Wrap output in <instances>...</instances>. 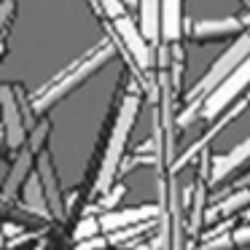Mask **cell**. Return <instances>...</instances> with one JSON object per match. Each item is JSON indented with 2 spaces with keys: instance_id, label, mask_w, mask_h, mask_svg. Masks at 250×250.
Wrapping results in <instances>:
<instances>
[{
  "instance_id": "obj_1",
  "label": "cell",
  "mask_w": 250,
  "mask_h": 250,
  "mask_svg": "<svg viewBox=\"0 0 250 250\" xmlns=\"http://www.w3.org/2000/svg\"><path fill=\"white\" fill-rule=\"evenodd\" d=\"M137 113H140V97L137 94H126L121 100L119 113H116L113 129H110L108 146H105V153H103V164H100V172H97V186L94 188L100 194H108L116 186V175H119L121 162H124V151H126V143H129Z\"/></svg>"
},
{
  "instance_id": "obj_2",
  "label": "cell",
  "mask_w": 250,
  "mask_h": 250,
  "mask_svg": "<svg viewBox=\"0 0 250 250\" xmlns=\"http://www.w3.org/2000/svg\"><path fill=\"white\" fill-rule=\"evenodd\" d=\"M113 57V51H110V46H100L97 51H94L92 57H86V60H81L73 70L62 73L60 78H54V81L49 83V86L43 89V92H38L33 97V110L35 113H41V110H49L51 105H57L62 97H67V94L73 92V89H78L86 78H92L94 73L100 70V67L105 65V62Z\"/></svg>"
},
{
  "instance_id": "obj_3",
  "label": "cell",
  "mask_w": 250,
  "mask_h": 250,
  "mask_svg": "<svg viewBox=\"0 0 250 250\" xmlns=\"http://www.w3.org/2000/svg\"><path fill=\"white\" fill-rule=\"evenodd\" d=\"M248 57H250V33H245V35H239V38L210 65V70L202 76V81L188 92V103L191 105L205 103V97H210V94L215 92V89L221 86V83L226 81V78L231 76V73L237 70L245 60H248Z\"/></svg>"
},
{
  "instance_id": "obj_4",
  "label": "cell",
  "mask_w": 250,
  "mask_h": 250,
  "mask_svg": "<svg viewBox=\"0 0 250 250\" xmlns=\"http://www.w3.org/2000/svg\"><path fill=\"white\" fill-rule=\"evenodd\" d=\"M0 103H3V129H6L8 148H11V151L24 148V146H27V140H30L27 126L33 124V119H30V110L24 108L22 94L17 97L14 86H11V83H6V86L0 89Z\"/></svg>"
},
{
  "instance_id": "obj_5",
  "label": "cell",
  "mask_w": 250,
  "mask_h": 250,
  "mask_svg": "<svg viewBox=\"0 0 250 250\" xmlns=\"http://www.w3.org/2000/svg\"><path fill=\"white\" fill-rule=\"evenodd\" d=\"M248 86H250V57L210 94V97H205V103H202V119L212 121L215 116H221L226 108H231V105L237 103V97Z\"/></svg>"
},
{
  "instance_id": "obj_6",
  "label": "cell",
  "mask_w": 250,
  "mask_h": 250,
  "mask_svg": "<svg viewBox=\"0 0 250 250\" xmlns=\"http://www.w3.org/2000/svg\"><path fill=\"white\" fill-rule=\"evenodd\" d=\"M116 33H119L126 54L137 62V67L148 70L151 67V41L143 35L140 22H132L129 17H121V19H116Z\"/></svg>"
},
{
  "instance_id": "obj_7",
  "label": "cell",
  "mask_w": 250,
  "mask_h": 250,
  "mask_svg": "<svg viewBox=\"0 0 250 250\" xmlns=\"http://www.w3.org/2000/svg\"><path fill=\"white\" fill-rule=\"evenodd\" d=\"M162 215V205H140V207H124V210H110L100 215V223L108 234L124 231L129 226H140V223H148L151 218Z\"/></svg>"
},
{
  "instance_id": "obj_8",
  "label": "cell",
  "mask_w": 250,
  "mask_h": 250,
  "mask_svg": "<svg viewBox=\"0 0 250 250\" xmlns=\"http://www.w3.org/2000/svg\"><path fill=\"white\" fill-rule=\"evenodd\" d=\"M248 159H250V137H248V140H242L239 146H234L231 151L221 153V156H212L210 159V172H207V180H210L212 186L223 183V180H226L234 169L242 167Z\"/></svg>"
},
{
  "instance_id": "obj_9",
  "label": "cell",
  "mask_w": 250,
  "mask_h": 250,
  "mask_svg": "<svg viewBox=\"0 0 250 250\" xmlns=\"http://www.w3.org/2000/svg\"><path fill=\"white\" fill-rule=\"evenodd\" d=\"M35 169H38V178H41V183H43L46 199H49V207H51V212H54V218H65L67 207L62 205V191H60V183H57V172H54L49 151H41L38 156H35Z\"/></svg>"
},
{
  "instance_id": "obj_10",
  "label": "cell",
  "mask_w": 250,
  "mask_h": 250,
  "mask_svg": "<svg viewBox=\"0 0 250 250\" xmlns=\"http://www.w3.org/2000/svg\"><path fill=\"white\" fill-rule=\"evenodd\" d=\"M35 156H38V153H35L30 146H24V148H22V153H19V156L14 159V167H11V172L6 175V188H3V199H6V202H11L14 196H17V191L22 188L24 183H27Z\"/></svg>"
},
{
  "instance_id": "obj_11",
  "label": "cell",
  "mask_w": 250,
  "mask_h": 250,
  "mask_svg": "<svg viewBox=\"0 0 250 250\" xmlns=\"http://www.w3.org/2000/svg\"><path fill=\"white\" fill-rule=\"evenodd\" d=\"M22 207L27 212H33V215L38 218H49L54 215L49 207V199H46V191H43V183H41L38 172L30 175L27 183H24V191H22Z\"/></svg>"
},
{
  "instance_id": "obj_12",
  "label": "cell",
  "mask_w": 250,
  "mask_h": 250,
  "mask_svg": "<svg viewBox=\"0 0 250 250\" xmlns=\"http://www.w3.org/2000/svg\"><path fill=\"white\" fill-rule=\"evenodd\" d=\"M183 35V0H162V38L178 43Z\"/></svg>"
},
{
  "instance_id": "obj_13",
  "label": "cell",
  "mask_w": 250,
  "mask_h": 250,
  "mask_svg": "<svg viewBox=\"0 0 250 250\" xmlns=\"http://www.w3.org/2000/svg\"><path fill=\"white\" fill-rule=\"evenodd\" d=\"M140 30L151 43L162 41V0H140Z\"/></svg>"
},
{
  "instance_id": "obj_14",
  "label": "cell",
  "mask_w": 250,
  "mask_h": 250,
  "mask_svg": "<svg viewBox=\"0 0 250 250\" xmlns=\"http://www.w3.org/2000/svg\"><path fill=\"white\" fill-rule=\"evenodd\" d=\"M242 27V22L234 17L229 19H205V22H196L194 27H191V33L196 35V38H212V35H231L237 33V30Z\"/></svg>"
},
{
  "instance_id": "obj_15",
  "label": "cell",
  "mask_w": 250,
  "mask_h": 250,
  "mask_svg": "<svg viewBox=\"0 0 250 250\" xmlns=\"http://www.w3.org/2000/svg\"><path fill=\"white\" fill-rule=\"evenodd\" d=\"M248 207H250V188L242 186V188H237L234 194H229L223 202H218V205L207 212V218H212V215L229 218V215H234V212H239V210H248Z\"/></svg>"
},
{
  "instance_id": "obj_16",
  "label": "cell",
  "mask_w": 250,
  "mask_h": 250,
  "mask_svg": "<svg viewBox=\"0 0 250 250\" xmlns=\"http://www.w3.org/2000/svg\"><path fill=\"white\" fill-rule=\"evenodd\" d=\"M100 229H103V223H100V218H92V215H86V218H81V223L76 226V242H83V239H92V237H97L100 234Z\"/></svg>"
},
{
  "instance_id": "obj_17",
  "label": "cell",
  "mask_w": 250,
  "mask_h": 250,
  "mask_svg": "<svg viewBox=\"0 0 250 250\" xmlns=\"http://www.w3.org/2000/svg\"><path fill=\"white\" fill-rule=\"evenodd\" d=\"M49 129H51L49 121H41V124H35V126H33V135H30L27 146L33 148L35 153L43 151V143H46V137H49Z\"/></svg>"
},
{
  "instance_id": "obj_18",
  "label": "cell",
  "mask_w": 250,
  "mask_h": 250,
  "mask_svg": "<svg viewBox=\"0 0 250 250\" xmlns=\"http://www.w3.org/2000/svg\"><path fill=\"white\" fill-rule=\"evenodd\" d=\"M124 194H126V186H124V183L113 186V188H110L108 194H103V199H100V207H103L105 212L116 210V207H119V202L124 199Z\"/></svg>"
},
{
  "instance_id": "obj_19",
  "label": "cell",
  "mask_w": 250,
  "mask_h": 250,
  "mask_svg": "<svg viewBox=\"0 0 250 250\" xmlns=\"http://www.w3.org/2000/svg\"><path fill=\"white\" fill-rule=\"evenodd\" d=\"M97 6L103 8V14H108L110 19H121V17H126L124 3H121V0H97Z\"/></svg>"
},
{
  "instance_id": "obj_20",
  "label": "cell",
  "mask_w": 250,
  "mask_h": 250,
  "mask_svg": "<svg viewBox=\"0 0 250 250\" xmlns=\"http://www.w3.org/2000/svg\"><path fill=\"white\" fill-rule=\"evenodd\" d=\"M223 248H234V237H231V234H221L218 239H207L199 250H223Z\"/></svg>"
},
{
  "instance_id": "obj_21",
  "label": "cell",
  "mask_w": 250,
  "mask_h": 250,
  "mask_svg": "<svg viewBox=\"0 0 250 250\" xmlns=\"http://www.w3.org/2000/svg\"><path fill=\"white\" fill-rule=\"evenodd\" d=\"M103 248H108V239H103V237H92L76 245V250H103Z\"/></svg>"
},
{
  "instance_id": "obj_22",
  "label": "cell",
  "mask_w": 250,
  "mask_h": 250,
  "mask_svg": "<svg viewBox=\"0 0 250 250\" xmlns=\"http://www.w3.org/2000/svg\"><path fill=\"white\" fill-rule=\"evenodd\" d=\"M231 237H234V245H237V248L250 245V226H237V229L231 231Z\"/></svg>"
},
{
  "instance_id": "obj_23",
  "label": "cell",
  "mask_w": 250,
  "mask_h": 250,
  "mask_svg": "<svg viewBox=\"0 0 250 250\" xmlns=\"http://www.w3.org/2000/svg\"><path fill=\"white\" fill-rule=\"evenodd\" d=\"M11 14H14V0H3V24H11Z\"/></svg>"
},
{
  "instance_id": "obj_24",
  "label": "cell",
  "mask_w": 250,
  "mask_h": 250,
  "mask_svg": "<svg viewBox=\"0 0 250 250\" xmlns=\"http://www.w3.org/2000/svg\"><path fill=\"white\" fill-rule=\"evenodd\" d=\"M17 234H22V226H17V223H6V242H11Z\"/></svg>"
},
{
  "instance_id": "obj_25",
  "label": "cell",
  "mask_w": 250,
  "mask_h": 250,
  "mask_svg": "<svg viewBox=\"0 0 250 250\" xmlns=\"http://www.w3.org/2000/svg\"><path fill=\"white\" fill-rule=\"evenodd\" d=\"M121 3H124V6H137L140 0H121Z\"/></svg>"
},
{
  "instance_id": "obj_26",
  "label": "cell",
  "mask_w": 250,
  "mask_h": 250,
  "mask_svg": "<svg viewBox=\"0 0 250 250\" xmlns=\"http://www.w3.org/2000/svg\"><path fill=\"white\" fill-rule=\"evenodd\" d=\"M245 215H248V221H250V207H248V212H245Z\"/></svg>"
}]
</instances>
